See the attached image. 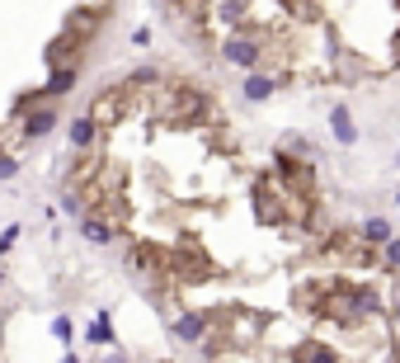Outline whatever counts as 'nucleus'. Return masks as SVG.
I'll return each mask as SVG.
<instances>
[{
	"instance_id": "nucleus-1",
	"label": "nucleus",
	"mask_w": 400,
	"mask_h": 363,
	"mask_svg": "<svg viewBox=\"0 0 400 363\" xmlns=\"http://www.w3.org/2000/svg\"><path fill=\"white\" fill-rule=\"evenodd\" d=\"M57 123H62V109L57 104H38V109L19 113V146H33V142H43V137H52Z\"/></svg>"
},
{
	"instance_id": "nucleus-2",
	"label": "nucleus",
	"mask_w": 400,
	"mask_h": 363,
	"mask_svg": "<svg viewBox=\"0 0 400 363\" xmlns=\"http://www.w3.org/2000/svg\"><path fill=\"white\" fill-rule=\"evenodd\" d=\"M207 331H212V316L198 312V307H179V316L169 321V335H174L179 345H202Z\"/></svg>"
},
{
	"instance_id": "nucleus-3",
	"label": "nucleus",
	"mask_w": 400,
	"mask_h": 363,
	"mask_svg": "<svg viewBox=\"0 0 400 363\" xmlns=\"http://www.w3.org/2000/svg\"><path fill=\"white\" fill-rule=\"evenodd\" d=\"M278 85H283V76H273V71H245L240 95H245V104H269L278 95Z\"/></svg>"
},
{
	"instance_id": "nucleus-4",
	"label": "nucleus",
	"mask_w": 400,
	"mask_h": 363,
	"mask_svg": "<svg viewBox=\"0 0 400 363\" xmlns=\"http://www.w3.org/2000/svg\"><path fill=\"white\" fill-rule=\"evenodd\" d=\"M99 132H104V127L94 123L90 113H76V118L66 123V142H71V151H94V146H99Z\"/></svg>"
},
{
	"instance_id": "nucleus-5",
	"label": "nucleus",
	"mask_w": 400,
	"mask_h": 363,
	"mask_svg": "<svg viewBox=\"0 0 400 363\" xmlns=\"http://www.w3.org/2000/svg\"><path fill=\"white\" fill-rule=\"evenodd\" d=\"M85 345L118 349V335H113V312H94V321L85 326Z\"/></svg>"
},
{
	"instance_id": "nucleus-6",
	"label": "nucleus",
	"mask_w": 400,
	"mask_h": 363,
	"mask_svg": "<svg viewBox=\"0 0 400 363\" xmlns=\"http://www.w3.org/2000/svg\"><path fill=\"white\" fill-rule=\"evenodd\" d=\"M330 132H335L339 146H354V142H358V123H354V113L344 109V104H335V109H330Z\"/></svg>"
},
{
	"instance_id": "nucleus-7",
	"label": "nucleus",
	"mask_w": 400,
	"mask_h": 363,
	"mask_svg": "<svg viewBox=\"0 0 400 363\" xmlns=\"http://www.w3.org/2000/svg\"><path fill=\"white\" fill-rule=\"evenodd\" d=\"M358 236L368 241V246H377V250H382L386 241L396 236V227H391V222H386V217H368V222H363V227H358Z\"/></svg>"
},
{
	"instance_id": "nucleus-8",
	"label": "nucleus",
	"mask_w": 400,
	"mask_h": 363,
	"mask_svg": "<svg viewBox=\"0 0 400 363\" xmlns=\"http://www.w3.org/2000/svg\"><path fill=\"white\" fill-rule=\"evenodd\" d=\"M292 363H344V359H339V349H330V345H302L292 354Z\"/></svg>"
},
{
	"instance_id": "nucleus-9",
	"label": "nucleus",
	"mask_w": 400,
	"mask_h": 363,
	"mask_svg": "<svg viewBox=\"0 0 400 363\" xmlns=\"http://www.w3.org/2000/svg\"><path fill=\"white\" fill-rule=\"evenodd\" d=\"M382 269L386 274H400V236H391L382 246Z\"/></svg>"
},
{
	"instance_id": "nucleus-10",
	"label": "nucleus",
	"mask_w": 400,
	"mask_h": 363,
	"mask_svg": "<svg viewBox=\"0 0 400 363\" xmlns=\"http://www.w3.org/2000/svg\"><path fill=\"white\" fill-rule=\"evenodd\" d=\"M19 165H24V160H19L15 151H0V184H10V179H19Z\"/></svg>"
},
{
	"instance_id": "nucleus-11",
	"label": "nucleus",
	"mask_w": 400,
	"mask_h": 363,
	"mask_svg": "<svg viewBox=\"0 0 400 363\" xmlns=\"http://www.w3.org/2000/svg\"><path fill=\"white\" fill-rule=\"evenodd\" d=\"M52 335H57L62 345H71V340H76V326H71V316L57 312V321H52Z\"/></svg>"
},
{
	"instance_id": "nucleus-12",
	"label": "nucleus",
	"mask_w": 400,
	"mask_h": 363,
	"mask_svg": "<svg viewBox=\"0 0 400 363\" xmlns=\"http://www.w3.org/2000/svg\"><path fill=\"white\" fill-rule=\"evenodd\" d=\"M19 236H24V231H19V222H15V227H5V231H0V255L15 250V241H19Z\"/></svg>"
},
{
	"instance_id": "nucleus-13",
	"label": "nucleus",
	"mask_w": 400,
	"mask_h": 363,
	"mask_svg": "<svg viewBox=\"0 0 400 363\" xmlns=\"http://www.w3.org/2000/svg\"><path fill=\"white\" fill-rule=\"evenodd\" d=\"M99 363H132V354H127V349H108Z\"/></svg>"
},
{
	"instance_id": "nucleus-14",
	"label": "nucleus",
	"mask_w": 400,
	"mask_h": 363,
	"mask_svg": "<svg viewBox=\"0 0 400 363\" xmlns=\"http://www.w3.org/2000/svg\"><path fill=\"white\" fill-rule=\"evenodd\" d=\"M62 363H85V359H80L76 349H66V354H62Z\"/></svg>"
},
{
	"instance_id": "nucleus-15",
	"label": "nucleus",
	"mask_w": 400,
	"mask_h": 363,
	"mask_svg": "<svg viewBox=\"0 0 400 363\" xmlns=\"http://www.w3.org/2000/svg\"><path fill=\"white\" fill-rule=\"evenodd\" d=\"M391 316H400V293H396V312H391Z\"/></svg>"
},
{
	"instance_id": "nucleus-16",
	"label": "nucleus",
	"mask_w": 400,
	"mask_h": 363,
	"mask_svg": "<svg viewBox=\"0 0 400 363\" xmlns=\"http://www.w3.org/2000/svg\"><path fill=\"white\" fill-rule=\"evenodd\" d=\"M0 288H5V269H0Z\"/></svg>"
},
{
	"instance_id": "nucleus-17",
	"label": "nucleus",
	"mask_w": 400,
	"mask_h": 363,
	"mask_svg": "<svg viewBox=\"0 0 400 363\" xmlns=\"http://www.w3.org/2000/svg\"><path fill=\"white\" fill-rule=\"evenodd\" d=\"M396 208H400V193H396Z\"/></svg>"
},
{
	"instance_id": "nucleus-18",
	"label": "nucleus",
	"mask_w": 400,
	"mask_h": 363,
	"mask_svg": "<svg viewBox=\"0 0 400 363\" xmlns=\"http://www.w3.org/2000/svg\"><path fill=\"white\" fill-rule=\"evenodd\" d=\"M396 165H400V151H396Z\"/></svg>"
},
{
	"instance_id": "nucleus-19",
	"label": "nucleus",
	"mask_w": 400,
	"mask_h": 363,
	"mask_svg": "<svg viewBox=\"0 0 400 363\" xmlns=\"http://www.w3.org/2000/svg\"><path fill=\"white\" fill-rule=\"evenodd\" d=\"M0 316H5V307H0Z\"/></svg>"
}]
</instances>
